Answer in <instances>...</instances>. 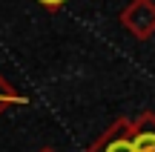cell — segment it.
Listing matches in <instances>:
<instances>
[{"mask_svg":"<svg viewBox=\"0 0 155 152\" xmlns=\"http://www.w3.org/2000/svg\"><path fill=\"white\" fill-rule=\"evenodd\" d=\"M86 152H135V147H132V121L118 118Z\"/></svg>","mask_w":155,"mask_h":152,"instance_id":"obj_2","label":"cell"},{"mask_svg":"<svg viewBox=\"0 0 155 152\" xmlns=\"http://www.w3.org/2000/svg\"><path fill=\"white\" fill-rule=\"evenodd\" d=\"M132 147L135 152H155V112H141L132 121Z\"/></svg>","mask_w":155,"mask_h":152,"instance_id":"obj_3","label":"cell"},{"mask_svg":"<svg viewBox=\"0 0 155 152\" xmlns=\"http://www.w3.org/2000/svg\"><path fill=\"white\" fill-rule=\"evenodd\" d=\"M23 103H29V101H26V98H23L20 92H17L15 86H12L9 80L3 78V75H0V115H3L9 106H23Z\"/></svg>","mask_w":155,"mask_h":152,"instance_id":"obj_4","label":"cell"},{"mask_svg":"<svg viewBox=\"0 0 155 152\" xmlns=\"http://www.w3.org/2000/svg\"><path fill=\"white\" fill-rule=\"evenodd\" d=\"M40 152H52V149H40Z\"/></svg>","mask_w":155,"mask_h":152,"instance_id":"obj_6","label":"cell"},{"mask_svg":"<svg viewBox=\"0 0 155 152\" xmlns=\"http://www.w3.org/2000/svg\"><path fill=\"white\" fill-rule=\"evenodd\" d=\"M40 6H43L46 11H61L63 6H66V0H38Z\"/></svg>","mask_w":155,"mask_h":152,"instance_id":"obj_5","label":"cell"},{"mask_svg":"<svg viewBox=\"0 0 155 152\" xmlns=\"http://www.w3.org/2000/svg\"><path fill=\"white\" fill-rule=\"evenodd\" d=\"M121 26L135 40H150L155 34V0H129L121 9Z\"/></svg>","mask_w":155,"mask_h":152,"instance_id":"obj_1","label":"cell"}]
</instances>
